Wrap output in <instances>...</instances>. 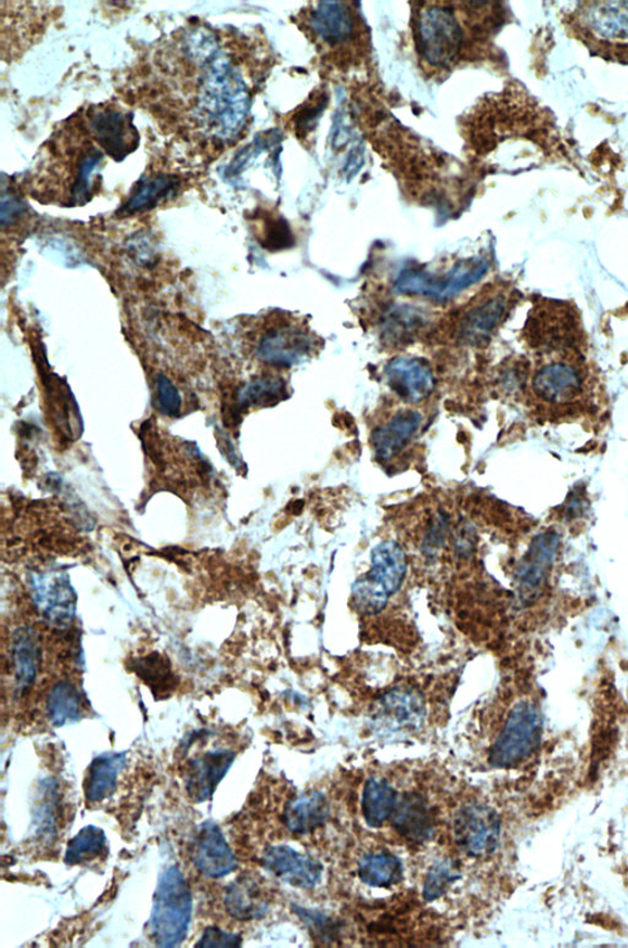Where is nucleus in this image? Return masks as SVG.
I'll return each instance as SVG.
<instances>
[{
    "label": "nucleus",
    "mask_w": 628,
    "mask_h": 948,
    "mask_svg": "<svg viewBox=\"0 0 628 948\" xmlns=\"http://www.w3.org/2000/svg\"><path fill=\"white\" fill-rule=\"evenodd\" d=\"M411 30L421 68L431 77L482 61L501 25L490 2L411 3Z\"/></svg>",
    "instance_id": "nucleus-1"
},
{
    "label": "nucleus",
    "mask_w": 628,
    "mask_h": 948,
    "mask_svg": "<svg viewBox=\"0 0 628 948\" xmlns=\"http://www.w3.org/2000/svg\"><path fill=\"white\" fill-rule=\"evenodd\" d=\"M299 29L316 47L323 73L344 79L368 69L371 41L359 7L351 2H318L299 14Z\"/></svg>",
    "instance_id": "nucleus-2"
},
{
    "label": "nucleus",
    "mask_w": 628,
    "mask_h": 948,
    "mask_svg": "<svg viewBox=\"0 0 628 948\" xmlns=\"http://www.w3.org/2000/svg\"><path fill=\"white\" fill-rule=\"evenodd\" d=\"M204 67L202 106L222 138L239 133L248 116L251 97L245 80L228 55L218 52Z\"/></svg>",
    "instance_id": "nucleus-3"
},
{
    "label": "nucleus",
    "mask_w": 628,
    "mask_h": 948,
    "mask_svg": "<svg viewBox=\"0 0 628 948\" xmlns=\"http://www.w3.org/2000/svg\"><path fill=\"white\" fill-rule=\"evenodd\" d=\"M192 908L191 891L182 872L176 867L167 869L158 880L150 918V931L158 947L172 948L183 943Z\"/></svg>",
    "instance_id": "nucleus-4"
},
{
    "label": "nucleus",
    "mask_w": 628,
    "mask_h": 948,
    "mask_svg": "<svg viewBox=\"0 0 628 948\" xmlns=\"http://www.w3.org/2000/svg\"><path fill=\"white\" fill-rule=\"evenodd\" d=\"M542 717L536 704L522 701L512 708L489 756L494 768L510 769L526 763L539 748Z\"/></svg>",
    "instance_id": "nucleus-5"
},
{
    "label": "nucleus",
    "mask_w": 628,
    "mask_h": 948,
    "mask_svg": "<svg viewBox=\"0 0 628 948\" xmlns=\"http://www.w3.org/2000/svg\"><path fill=\"white\" fill-rule=\"evenodd\" d=\"M487 271L483 260H465L447 271L446 274H431L427 271L406 270L397 280L398 293L425 296L446 302L480 281Z\"/></svg>",
    "instance_id": "nucleus-6"
},
{
    "label": "nucleus",
    "mask_w": 628,
    "mask_h": 948,
    "mask_svg": "<svg viewBox=\"0 0 628 948\" xmlns=\"http://www.w3.org/2000/svg\"><path fill=\"white\" fill-rule=\"evenodd\" d=\"M454 837L466 856L484 858L499 847L501 819L492 807L472 804L462 807L454 819Z\"/></svg>",
    "instance_id": "nucleus-7"
},
{
    "label": "nucleus",
    "mask_w": 628,
    "mask_h": 948,
    "mask_svg": "<svg viewBox=\"0 0 628 948\" xmlns=\"http://www.w3.org/2000/svg\"><path fill=\"white\" fill-rule=\"evenodd\" d=\"M313 350L312 334L306 326L294 322H281L268 328L257 345L258 359L281 369L303 362Z\"/></svg>",
    "instance_id": "nucleus-8"
},
{
    "label": "nucleus",
    "mask_w": 628,
    "mask_h": 948,
    "mask_svg": "<svg viewBox=\"0 0 628 948\" xmlns=\"http://www.w3.org/2000/svg\"><path fill=\"white\" fill-rule=\"evenodd\" d=\"M561 543L560 534L554 530L542 531L530 542V547L515 569L518 597L523 603H530L546 584L549 571L556 559Z\"/></svg>",
    "instance_id": "nucleus-9"
},
{
    "label": "nucleus",
    "mask_w": 628,
    "mask_h": 948,
    "mask_svg": "<svg viewBox=\"0 0 628 948\" xmlns=\"http://www.w3.org/2000/svg\"><path fill=\"white\" fill-rule=\"evenodd\" d=\"M89 127L99 145L117 163L124 162L139 145L132 117L115 108L91 112Z\"/></svg>",
    "instance_id": "nucleus-10"
},
{
    "label": "nucleus",
    "mask_w": 628,
    "mask_h": 948,
    "mask_svg": "<svg viewBox=\"0 0 628 948\" xmlns=\"http://www.w3.org/2000/svg\"><path fill=\"white\" fill-rule=\"evenodd\" d=\"M585 390L582 371L567 360L542 363L534 374L533 392L546 402L565 406L579 398Z\"/></svg>",
    "instance_id": "nucleus-11"
},
{
    "label": "nucleus",
    "mask_w": 628,
    "mask_h": 948,
    "mask_svg": "<svg viewBox=\"0 0 628 948\" xmlns=\"http://www.w3.org/2000/svg\"><path fill=\"white\" fill-rule=\"evenodd\" d=\"M580 7L582 31L603 44L628 46V2H597Z\"/></svg>",
    "instance_id": "nucleus-12"
},
{
    "label": "nucleus",
    "mask_w": 628,
    "mask_h": 948,
    "mask_svg": "<svg viewBox=\"0 0 628 948\" xmlns=\"http://www.w3.org/2000/svg\"><path fill=\"white\" fill-rule=\"evenodd\" d=\"M191 857L196 869L206 877L220 879L236 870L227 840L217 824L206 822L196 832L191 846Z\"/></svg>",
    "instance_id": "nucleus-13"
},
{
    "label": "nucleus",
    "mask_w": 628,
    "mask_h": 948,
    "mask_svg": "<svg viewBox=\"0 0 628 948\" xmlns=\"http://www.w3.org/2000/svg\"><path fill=\"white\" fill-rule=\"evenodd\" d=\"M264 867L285 884L296 888H313L320 884L322 863L289 846L270 847L264 856Z\"/></svg>",
    "instance_id": "nucleus-14"
},
{
    "label": "nucleus",
    "mask_w": 628,
    "mask_h": 948,
    "mask_svg": "<svg viewBox=\"0 0 628 948\" xmlns=\"http://www.w3.org/2000/svg\"><path fill=\"white\" fill-rule=\"evenodd\" d=\"M234 757L236 754L233 751L218 748L192 759L187 767L185 787L193 802L203 803L210 799L229 772Z\"/></svg>",
    "instance_id": "nucleus-15"
},
{
    "label": "nucleus",
    "mask_w": 628,
    "mask_h": 948,
    "mask_svg": "<svg viewBox=\"0 0 628 948\" xmlns=\"http://www.w3.org/2000/svg\"><path fill=\"white\" fill-rule=\"evenodd\" d=\"M423 425V415L415 409H398L373 430L374 452L384 462L405 450Z\"/></svg>",
    "instance_id": "nucleus-16"
},
{
    "label": "nucleus",
    "mask_w": 628,
    "mask_h": 948,
    "mask_svg": "<svg viewBox=\"0 0 628 948\" xmlns=\"http://www.w3.org/2000/svg\"><path fill=\"white\" fill-rule=\"evenodd\" d=\"M384 372L390 388L407 401L425 400L435 389L434 372L423 360L401 356L393 359Z\"/></svg>",
    "instance_id": "nucleus-17"
},
{
    "label": "nucleus",
    "mask_w": 628,
    "mask_h": 948,
    "mask_svg": "<svg viewBox=\"0 0 628 948\" xmlns=\"http://www.w3.org/2000/svg\"><path fill=\"white\" fill-rule=\"evenodd\" d=\"M508 308V298L502 294L485 295L466 309L458 323V337L464 344L486 343L496 326L502 321Z\"/></svg>",
    "instance_id": "nucleus-18"
},
{
    "label": "nucleus",
    "mask_w": 628,
    "mask_h": 948,
    "mask_svg": "<svg viewBox=\"0 0 628 948\" xmlns=\"http://www.w3.org/2000/svg\"><path fill=\"white\" fill-rule=\"evenodd\" d=\"M37 607L50 622L68 624L75 612V594L67 577L61 574H40L34 577Z\"/></svg>",
    "instance_id": "nucleus-19"
},
{
    "label": "nucleus",
    "mask_w": 628,
    "mask_h": 948,
    "mask_svg": "<svg viewBox=\"0 0 628 948\" xmlns=\"http://www.w3.org/2000/svg\"><path fill=\"white\" fill-rule=\"evenodd\" d=\"M377 703L374 721L388 730L416 729L425 718L424 700L412 690H393Z\"/></svg>",
    "instance_id": "nucleus-20"
},
{
    "label": "nucleus",
    "mask_w": 628,
    "mask_h": 948,
    "mask_svg": "<svg viewBox=\"0 0 628 948\" xmlns=\"http://www.w3.org/2000/svg\"><path fill=\"white\" fill-rule=\"evenodd\" d=\"M393 825L402 838L421 844L431 838L435 820L428 804L418 794H407L398 802Z\"/></svg>",
    "instance_id": "nucleus-21"
},
{
    "label": "nucleus",
    "mask_w": 628,
    "mask_h": 948,
    "mask_svg": "<svg viewBox=\"0 0 628 948\" xmlns=\"http://www.w3.org/2000/svg\"><path fill=\"white\" fill-rule=\"evenodd\" d=\"M408 574L406 551L396 541H383L371 552L369 576L388 591L396 594L405 584Z\"/></svg>",
    "instance_id": "nucleus-22"
},
{
    "label": "nucleus",
    "mask_w": 628,
    "mask_h": 948,
    "mask_svg": "<svg viewBox=\"0 0 628 948\" xmlns=\"http://www.w3.org/2000/svg\"><path fill=\"white\" fill-rule=\"evenodd\" d=\"M331 805L320 792H309L295 797L284 811V822L290 832L308 834L330 819Z\"/></svg>",
    "instance_id": "nucleus-23"
},
{
    "label": "nucleus",
    "mask_w": 628,
    "mask_h": 948,
    "mask_svg": "<svg viewBox=\"0 0 628 948\" xmlns=\"http://www.w3.org/2000/svg\"><path fill=\"white\" fill-rule=\"evenodd\" d=\"M126 763L127 756L124 753L103 754L93 759L84 782V792L90 803L106 800L116 792L118 777Z\"/></svg>",
    "instance_id": "nucleus-24"
},
{
    "label": "nucleus",
    "mask_w": 628,
    "mask_h": 948,
    "mask_svg": "<svg viewBox=\"0 0 628 948\" xmlns=\"http://www.w3.org/2000/svg\"><path fill=\"white\" fill-rule=\"evenodd\" d=\"M223 904L231 917L243 922L261 918L268 910V902L258 882L248 876H241L232 882L225 894Z\"/></svg>",
    "instance_id": "nucleus-25"
},
{
    "label": "nucleus",
    "mask_w": 628,
    "mask_h": 948,
    "mask_svg": "<svg viewBox=\"0 0 628 948\" xmlns=\"http://www.w3.org/2000/svg\"><path fill=\"white\" fill-rule=\"evenodd\" d=\"M398 793L386 779L370 778L362 793V814L366 823L380 829L397 809Z\"/></svg>",
    "instance_id": "nucleus-26"
},
{
    "label": "nucleus",
    "mask_w": 628,
    "mask_h": 948,
    "mask_svg": "<svg viewBox=\"0 0 628 948\" xmlns=\"http://www.w3.org/2000/svg\"><path fill=\"white\" fill-rule=\"evenodd\" d=\"M13 662L18 691L29 690L39 672L40 653L31 628L23 627L13 637Z\"/></svg>",
    "instance_id": "nucleus-27"
},
{
    "label": "nucleus",
    "mask_w": 628,
    "mask_h": 948,
    "mask_svg": "<svg viewBox=\"0 0 628 948\" xmlns=\"http://www.w3.org/2000/svg\"><path fill=\"white\" fill-rule=\"evenodd\" d=\"M178 180L172 175H157L139 181L137 190L121 206L120 213L128 215L152 210L176 193Z\"/></svg>",
    "instance_id": "nucleus-28"
},
{
    "label": "nucleus",
    "mask_w": 628,
    "mask_h": 948,
    "mask_svg": "<svg viewBox=\"0 0 628 948\" xmlns=\"http://www.w3.org/2000/svg\"><path fill=\"white\" fill-rule=\"evenodd\" d=\"M359 877L364 885L389 888L399 884L402 866L398 857L388 851L371 853L359 861Z\"/></svg>",
    "instance_id": "nucleus-29"
},
{
    "label": "nucleus",
    "mask_w": 628,
    "mask_h": 948,
    "mask_svg": "<svg viewBox=\"0 0 628 948\" xmlns=\"http://www.w3.org/2000/svg\"><path fill=\"white\" fill-rule=\"evenodd\" d=\"M47 712L52 725L63 727L77 721L81 716L79 692L71 682L63 681L52 689L47 700Z\"/></svg>",
    "instance_id": "nucleus-30"
},
{
    "label": "nucleus",
    "mask_w": 628,
    "mask_h": 948,
    "mask_svg": "<svg viewBox=\"0 0 628 948\" xmlns=\"http://www.w3.org/2000/svg\"><path fill=\"white\" fill-rule=\"evenodd\" d=\"M106 851V834L95 825H87L68 843L64 861L67 866L95 860Z\"/></svg>",
    "instance_id": "nucleus-31"
},
{
    "label": "nucleus",
    "mask_w": 628,
    "mask_h": 948,
    "mask_svg": "<svg viewBox=\"0 0 628 948\" xmlns=\"http://www.w3.org/2000/svg\"><path fill=\"white\" fill-rule=\"evenodd\" d=\"M389 594L379 581L366 575L353 586V603L362 615H377L387 606Z\"/></svg>",
    "instance_id": "nucleus-32"
},
{
    "label": "nucleus",
    "mask_w": 628,
    "mask_h": 948,
    "mask_svg": "<svg viewBox=\"0 0 628 948\" xmlns=\"http://www.w3.org/2000/svg\"><path fill=\"white\" fill-rule=\"evenodd\" d=\"M285 393V383L274 375H264L247 384L245 389L240 393V406L249 408L256 406H267L268 402H274Z\"/></svg>",
    "instance_id": "nucleus-33"
},
{
    "label": "nucleus",
    "mask_w": 628,
    "mask_h": 948,
    "mask_svg": "<svg viewBox=\"0 0 628 948\" xmlns=\"http://www.w3.org/2000/svg\"><path fill=\"white\" fill-rule=\"evenodd\" d=\"M459 877H461V871H459L454 861L444 860L437 862L435 867L431 868L425 880L423 891L425 900L434 902V900L445 896L449 887Z\"/></svg>",
    "instance_id": "nucleus-34"
},
{
    "label": "nucleus",
    "mask_w": 628,
    "mask_h": 948,
    "mask_svg": "<svg viewBox=\"0 0 628 948\" xmlns=\"http://www.w3.org/2000/svg\"><path fill=\"white\" fill-rule=\"evenodd\" d=\"M102 162V153L97 148L86 150L79 157L78 174L72 188L73 202L88 201L90 176Z\"/></svg>",
    "instance_id": "nucleus-35"
},
{
    "label": "nucleus",
    "mask_w": 628,
    "mask_h": 948,
    "mask_svg": "<svg viewBox=\"0 0 628 948\" xmlns=\"http://www.w3.org/2000/svg\"><path fill=\"white\" fill-rule=\"evenodd\" d=\"M295 913L302 918L316 936L321 937V940L332 941L336 936L335 923L330 917L318 912V910L306 909L304 907H294Z\"/></svg>",
    "instance_id": "nucleus-36"
},
{
    "label": "nucleus",
    "mask_w": 628,
    "mask_h": 948,
    "mask_svg": "<svg viewBox=\"0 0 628 948\" xmlns=\"http://www.w3.org/2000/svg\"><path fill=\"white\" fill-rule=\"evenodd\" d=\"M292 245V234L284 220L270 219L266 225L264 246L270 251L283 249Z\"/></svg>",
    "instance_id": "nucleus-37"
},
{
    "label": "nucleus",
    "mask_w": 628,
    "mask_h": 948,
    "mask_svg": "<svg viewBox=\"0 0 628 948\" xmlns=\"http://www.w3.org/2000/svg\"><path fill=\"white\" fill-rule=\"evenodd\" d=\"M448 521V515L440 512L436 514L433 522H431L424 542V549L428 555H435V553L443 548L446 541L449 524Z\"/></svg>",
    "instance_id": "nucleus-38"
},
{
    "label": "nucleus",
    "mask_w": 628,
    "mask_h": 948,
    "mask_svg": "<svg viewBox=\"0 0 628 948\" xmlns=\"http://www.w3.org/2000/svg\"><path fill=\"white\" fill-rule=\"evenodd\" d=\"M242 937L236 934H230L221 931V928L217 926H209L205 928V932L198 943L195 944V947L198 948H213V947H241Z\"/></svg>",
    "instance_id": "nucleus-39"
},
{
    "label": "nucleus",
    "mask_w": 628,
    "mask_h": 948,
    "mask_svg": "<svg viewBox=\"0 0 628 948\" xmlns=\"http://www.w3.org/2000/svg\"><path fill=\"white\" fill-rule=\"evenodd\" d=\"M158 407L163 414L175 417L180 412L181 398L174 384L165 377L158 380Z\"/></svg>",
    "instance_id": "nucleus-40"
}]
</instances>
